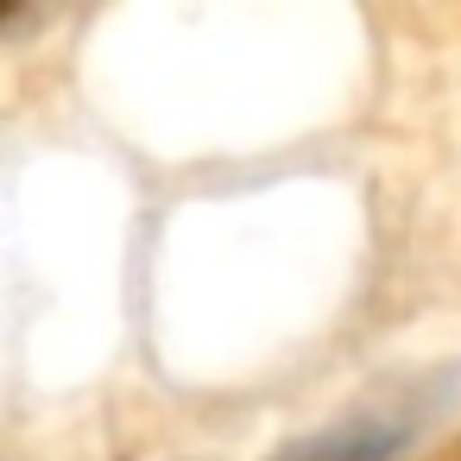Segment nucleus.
I'll use <instances>...</instances> for the list:
<instances>
[{
    "label": "nucleus",
    "mask_w": 461,
    "mask_h": 461,
    "mask_svg": "<svg viewBox=\"0 0 461 461\" xmlns=\"http://www.w3.org/2000/svg\"><path fill=\"white\" fill-rule=\"evenodd\" d=\"M455 398V379L448 373H429V379H398L392 392L379 398H360L354 411H341L335 423L285 442L272 461H398L429 423L436 411Z\"/></svg>",
    "instance_id": "1"
}]
</instances>
